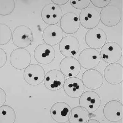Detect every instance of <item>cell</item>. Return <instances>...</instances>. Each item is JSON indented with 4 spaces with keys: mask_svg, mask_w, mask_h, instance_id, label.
I'll return each instance as SVG.
<instances>
[{
    "mask_svg": "<svg viewBox=\"0 0 123 123\" xmlns=\"http://www.w3.org/2000/svg\"><path fill=\"white\" fill-rule=\"evenodd\" d=\"M12 39L13 44L17 47L22 48L27 47L33 42V32L27 26H18L13 31Z\"/></svg>",
    "mask_w": 123,
    "mask_h": 123,
    "instance_id": "cell-1",
    "label": "cell"
},
{
    "mask_svg": "<svg viewBox=\"0 0 123 123\" xmlns=\"http://www.w3.org/2000/svg\"><path fill=\"white\" fill-rule=\"evenodd\" d=\"M100 55L102 59L106 63H116L121 59L123 50L121 46L116 42H108L102 47Z\"/></svg>",
    "mask_w": 123,
    "mask_h": 123,
    "instance_id": "cell-2",
    "label": "cell"
},
{
    "mask_svg": "<svg viewBox=\"0 0 123 123\" xmlns=\"http://www.w3.org/2000/svg\"><path fill=\"white\" fill-rule=\"evenodd\" d=\"M9 60L11 66L15 69H25L30 64L31 56L29 51L25 49L17 48L11 52Z\"/></svg>",
    "mask_w": 123,
    "mask_h": 123,
    "instance_id": "cell-3",
    "label": "cell"
},
{
    "mask_svg": "<svg viewBox=\"0 0 123 123\" xmlns=\"http://www.w3.org/2000/svg\"><path fill=\"white\" fill-rule=\"evenodd\" d=\"M81 66L86 69H92L97 67L101 62V55L96 49L87 48L80 53L78 57Z\"/></svg>",
    "mask_w": 123,
    "mask_h": 123,
    "instance_id": "cell-4",
    "label": "cell"
},
{
    "mask_svg": "<svg viewBox=\"0 0 123 123\" xmlns=\"http://www.w3.org/2000/svg\"><path fill=\"white\" fill-rule=\"evenodd\" d=\"M45 75V71L42 66L37 64H33L25 69L23 78L29 85L37 86L43 82Z\"/></svg>",
    "mask_w": 123,
    "mask_h": 123,
    "instance_id": "cell-5",
    "label": "cell"
},
{
    "mask_svg": "<svg viewBox=\"0 0 123 123\" xmlns=\"http://www.w3.org/2000/svg\"><path fill=\"white\" fill-rule=\"evenodd\" d=\"M121 16L120 9L114 5H108L101 10L100 21L106 26H115L120 22Z\"/></svg>",
    "mask_w": 123,
    "mask_h": 123,
    "instance_id": "cell-6",
    "label": "cell"
},
{
    "mask_svg": "<svg viewBox=\"0 0 123 123\" xmlns=\"http://www.w3.org/2000/svg\"><path fill=\"white\" fill-rule=\"evenodd\" d=\"M85 40L86 43L90 48L99 49L106 43L107 36L102 29L95 27L86 32Z\"/></svg>",
    "mask_w": 123,
    "mask_h": 123,
    "instance_id": "cell-7",
    "label": "cell"
},
{
    "mask_svg": "<svg viewBox=\"0 0 123 123\" xmlns=\"http://www.w3.org/2000/svg\"><path fill=\"white\" fill-rule=\"evenodd\" d=\"M79 19L80 24L84 28L93 29L98 26L100 22V13L94 7H88L81 11Z\"/></svg>",
    "mask_w": 123,
    "mask_h": 123,
    "instance_id": "cell-8",
    "label": "cell"
},
{
    "mask_svg": "<svg viewBox=\"0 0 123 123\" xmlns=\"http://www.w3.org/2000/svg\"><path fill=\"white\" fill-rule=\"evenodd\" d=\"M63 16L61 7L53 3L46 5L42 9L41 17L48 25H56L60 21Z\"/></svg>",
    "mask_w": 123,
    "mask_h": 123,
    "instance_id": "cell-9",
    "label": "cell"
},
{
    "mask_svg": "<svg viewBox=\"0 0 123 123\" xmlns=\"http://www.w3.org/2000/svg\"><path fill=\"white\" fill-rule=\"evenodd\" d=\"M55 55L53 47L46 43L39 44L34 51V57L36 61L42 65L50 64L55 60Z\"/></svg>",
    "mask_w": 123,
    "mask_h": 123,
    "instance_id": "cell-10",
    "label": "cell"
},
{
    "mask_svg": "<svg viewBox=\"0 0 123 123\" xmlns=\"http://www.w3.org/2000/svg\"><path fill=\"white\" fill-rule=\"evenodd\" d=\"M123 105L117 100H111L106 104L104 107V117L112 123H117L123 118Z\"/></svg>",
    "mask_w": 123,
    "mask_h": 123,
    "instance_id": "cell-11",
    "label": "cell"
},
{
    "mask_svg": "<svg viewBox=\"0 0 123 123\" xmlns=\"http://www.w3.org/2000/svg\"><path fill=\"white\" fill-rule=\"evenodd\" d=\"M79 104L90 113L94 112L101 106V98L97 92L88 91L84 92L80 97Z\"/></svg>",
    "mask_w": 123,
    "mask_h": 123,
    "instance_id": "cell-12",
    "label": "cell"
},
{
    "mask_svg": "<svg viewBox=\"0 0 123 123\" xmlns=\"http://www.w3.org/2000/svg\"><path fill=\"white\" fill-rule=\"evenodd\" d=\"M70 106L66 103L59 102L52 106L50 114L52 118L58 123H68L71 111Z\"/></svg>",
    "mask_w": 123,
    "mask_h": 123,
    "instance_id": "cell-13",
    "label": "cell"
},
{
    "mask_svg": "<svg viewBox=\"0 0 123 123\" xmlns=\"http://www.w3.org/2000/svg\"><path fill=\"white\" fill-rule=\"evenodd\" d=\"M65 81V76L61 71L54 69L47 73L43 82L44 86L48 89L56 91L62 88Z\"/></svg>",
    "mask_w": 123,
    "mask_h": 123,
    "instance_id": "cell-14",
    "label": "cell"
},
{
    "mask_svg": "<svg viewBox=\"0 0 123 123\" xmlns=\"http://www.w3.org/2000/svg\"><path fill=\"white\" fill-rule=\"evenodd\" d=\"M84 86L89 89H98L103 85L104 78L103 75L96 69H88L84 72L82 77Z\"/></svg>",
    "mask_w": 123,
    "mask_h": 123,
    "instance_id": "cell-15",
    "label": "cell"
},
{
    "mask_svg": "<svg viewBox=\"0 0 123 123\" xmlns=\"http://www.w3.org/2000/svg\"><path fill=\"white\" fill-rule=\"evenodd\" d=\"M80 48V43L76 37L67 36L60 42L59 49L62 55L65 57H72L77 55Z\"/></svg>",
    "mask_w": 123,
    "mask_h": 123,
    "instance_id": "cell-16",
    "label": "cell"
},
{
    "mask_svg": "<svg viewBox=\"0 0 123 123\" xmlns=\"http://www.w3.org/2000/svg\"><path fill=\"white\" fill-rule=\"evenodd\" d=\"M63 89L65 93L69 97L77 98L84 93L85 87L80 79L76 77H72L65 81Z\"/></svg>",
    "mask_w": 123,
    "mask_h": 123,
    "instance_id": "cell-17",
    "label": "cell"
},
{
    "mask_svg": "<svg viewBox=\"0 0 123 123\" xmlns=\"http://www.w3.org/2000/svg\"><path fill=\"white\" fill-rule=\"evenodd\" d=\"M123 66L118 63L110 64L104 71V76L109 84L117 85L123 82Z\"/></svg>",
    "mask_w": 123,
    "mask_h": 123,
    "instance_id": "cell-18",
    "label": "cell"
},
{
    "mask_svg": "<svg viewBox=\"0 0 123 123\" xmlns=\"http://www.w3.org/2000/svg\"><path fill=\"white\" fill-rule=\"evenodd\" d=\"M60 27L63 32L68 34L76 33L79 30L80 23L77 14L72 12L65 14L60 21Z\"/></svg>",
    "mask_w": 123,
    "mask_h": 123,
    "instance_id": "cell-19",
    "label": "cell"
},
{
    "mask_svg": "<svg viewBox=\"0 0 123 123\" xmlns=\"http://www.w3.org/2000/svg\"><path fill=\"white\" fill-rule=\"evenodd\" d=\"M63 31L57 25H49L43 31V39L46 43L50 46H55L60 43L63 37Z\"/></svg>",
    "mask_w": 123,
    "mask_h": 123,
    "instance_id": "cell-20",
    "label": "cell"
},
{
    "mask_svg": "<svg viewBox=\"0 0 123 123\" xmlns=\"http://www.w3.org/2000/svg\"><path fill=\"white\" fill-rule=\"evenodd\" d=\"M60 68L64 75L68 77L77 76L81 69L79 61L72 57H66L62 60Z\"/></svg>",
    "mask_w": 123,
    "mask_h": 123,
    "instance_id": "cell-21",
    "label": "cell"
},
{
    "mask_svg": "<svg viewBox=\"0 0 123 123\" xmlns=\"http://www.w3.org/2000/svg\"><path fill=\"white\" fill-rule=\"evenodd\" d=\"M92 116L94 115L80 106H78L71 110L69 121L70 123H86Z\"/></svg>",
    "mask_w": 123,
    "mask_h": 123,
    "instance_id": "cell-22",
    "label": "cell"
},
{
    "mask_svg": "<svg viewBox=\"0 0 123 123\" xmlns=\"http://www.w3.org/2000/svg\"><path fill=\"white\" fill-rule=\"evenodd\" d=\"M16 118V113L11 107L7 105L0 107V123H14Z\"/></svg>",
    "mask_w": 123,
    "mask_h": 123,
    "instance_id": "cell-23",
    "label": "cell"
},
{
    "mask_svg": "<svg viewBox=\"0 0 123 123\" xmlns=\"http://www.w3.org/2000/svg\"><path fill=\"white\" fill-rule=\"evenodd\" d=\"M12 36V31L6 24H0V45L3 46L8 43Z\"/></svg>",
    "mask_w": 123,
    "mask_h": 123,
    "instance_id": "cell-24",
    "label": "cell"
},
{
    "mask_svg": "<svg viewBox=\"0 0 123 123\" xmlns=\"http://www.w3.org/2000/svg\"><path fill=\"white\" fill-rule=\"evenodd\" d=\"M15 8V3L12 0H0V15L6 16L11 14Z\"/></svg>",
    "mask_w": 123,
    "mask_h": 123,
    "instance_id": "cell-25",
    "label": "cell"
},
{
    "mask_svg": "<svg viewBox=\"0 0 123 123\" xmlns=\"http://www.w3.org/2000/svg\"><path fill=\"white\" fill-rule=\"evenodd\" d=\"M71 5L74 8L78 10L85 9L89 7L90 5V0H70Z\"/></svg>",
    "mask_w": 123,
    "mask_h": 123,
    "instance_id": "cell-26",
    "label": "cell"
},
{
    "mask_svg": "<svg viewBox=\"0 0 123 123\" xmlns=\"http://www.w3.org/2000/svg\"><path fill=\"white\" fill-rule=\"evenodd\" d=\"M111 0H91V2H92L93 5L97 8H104L106 6L108 5Z\"/></svg>",
    "mask_w": 123,
    "mask_h": 123,
    "instance_id": "cell-27",
    "label": "cell"
},
{
    "mask_svg": "<svg viewBox=\"0 0 123 123\" xmlns=\"http://www.w3.org/2000/svg\"><path fill=\"white\" fill-rule=\"evenodd\" d=\"M7 53L4 50L0 48V68H2L6 64L7 61Z\"/></svg>",
    "mask_w": 123,
    "mask_h": 123,
    "instance_id": "cell-28",
    "label": "cell"
},
{
    "mask_svg": "<svg viewBox=\"0 0 123 123\" xmlns=\"http://www.w3.org/2000/svg\"><path fill=\"white\" fill-rule=\"evenodd\" d=\"M7 100V96L5 91L0 88V105H4Z\"/></svg>",
    "mask_w": 123,
    "mask_h": 123,
    "instance_id": "cell-29",
    "label": "cell"
},
{
    "mask_svg": "<svg viewBox=\"0 0 123 123\" xmlns=\"http://www.w3.org/2000/svg\"><path fill=\"white\" fill-rule=\"evenodd\" d=\"M69 1L68 0H53L51 1L54 4L59 6L66 4Z\"/></svg>",
    "mask_w": 123,
    "mask_h": 123,
    "instance_id": "cell-30",
    "label": "cell"
},
{
    "mask_svg": "<svg viewBox=\"0 0 123 123\" xmlns=\"http://www.w3.org/2000/svg\"><path fill=\"white\" fill-rule=\"evenodd\" d=\"M86 123H99L100 122H99L98 120H96L95 119H90L87 121Z\"/></svg>",
    "mask_w": 123,
    "mask_h": 123,
    "instance_id": "cell-31",
    "label": "cell"
}]
</instances>
